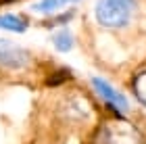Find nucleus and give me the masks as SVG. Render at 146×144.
Masks as SVG:
<instances>
[{"instance_id": "nucleus-1", "label": "nucleus", "mask_w": 146, "mask_h": 144, "mask_svg": "<svg viewBox=\"0 0 146 144\" xmlns=\"http://www.w3.org/2000/svg\"><path fill=\"white\" fill-rule=\"evenodd\" d=\"M134 9L136 0H96L94 17L107 29H121L129 23Z\"/></svg>"}, {"instance_id": "nucleus-2", "label": "nucleus", "mask_w": 146, "mask_h": 144, "mask_svg": "<svg viewBox=\"0 0 146 144\" xmlns=\"http://www.w3.org/2000/svg\"><path fill=\"white\" fill-rule=\"evenodd\" d=\"M34 67V54L21 44L0 38V71L6 73H25Z\"/></svg>"}, {"instance_id": "nucleus-3", "label": "nucleus", "mask_w": 146, "mask_h": 144, "mask_svg": "<svg viewBox=\"0 0 146 144\" xmlns=\"http://www.w3.org/2000/svg\"><path fill=\"white\" fill-rule=\"evenodd\" d=\"M92 86L96 88V92L100 94L104 100H107L109 104H113L117 111H127L129 109V104H127V98H125L121 92H117L115 88L111 86V84H107L104 80H100V77H92Z\"/></svg>"}, {"instance_id": "nucleus-4", "label": "nucleus", "mask_w": 146, "mask_h": 144, "mask_svg": "<svg viewBox=\"0 0 146 144\" xmlns=\"http://www.w3.org/2000/svg\"><path fill=\"white\" fill-rule=\"evenodd\" d=\"M0 29L6 31H15V34H23L27 29V21L19 15H13V13H4L0 15Z\"/></svg>"}, {"instance_id": "nucleus-5", "label": "nucleus", "mask_w": 146, "mask_h": 144, "mask_svg": "<svg viewBox=\"0 0 146 144\" xmlns=\"http://www.w3.org/2000/svg\"><path fill=\"white\" fill-rule=\"evenodd\" d=\"M52 44H54V48L58 52H69L73 48V36L69 29H61L56 31L54 36H52Z\"/></svg>"}, {"instance_id": "nucleus-6", "label": "nucleus", "mask_w": 146, "mask_h": 144, "mask_svg": "<svg viewBox=\"0 0 146 144\" xmlns=\"http://www.w3.org/2000/svg\"><path fill=\"white\" fill-rule=\"evenodd\" d=\"M131 88H134V94L138 96V100L142 104H146V69L138 71L131 80Z\"/></svg>"}, {"instance_id": "nucleus-7", "label": "nucleus", "mask_w": 146, "mask_h": 144, "mask_svg": "<svg viewBox=\"0 0 146 144\" xmlns=\"http://www.w3.org/2000/svg\"><path fill=\"white\" fill-rule=\"evenodd\" d=\"M58 6H61V0H40L36 2L31 9L36 13H44V15H48V13H56Z\"/></svg>"}, {"instance_id": "nucleus-8", "label": "nucleus", "mask_w": 146, "mask_h": 144, "mask_svg": "<svg viewBox=\"0 0 146 144\" xmlns=\"http://www.w3.org/2000/svg\"><path fill=\"white\" fill-rule=\"evenodd\" d=\"M61 2H77V0H61Z\"/></svg>"}, {"instance_id": "nucleus-9", "label": "nucleus", "mask_w": 146, "mask_h": 144, "mask_svg": "<svg viewBox=\"0 0 146 144\" xmlns=\"http://www.w3.org/2000/svg\"><path fill=\"white\" fill-rule=\"evenodd\" d=\"M2 2H9V0H0V4H2Z\"/></svg>"}]
</instances>
